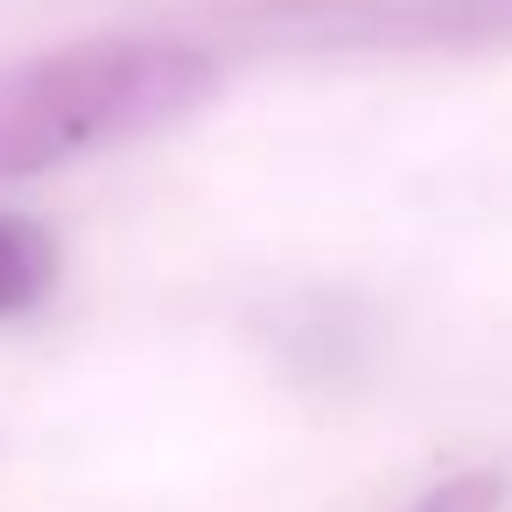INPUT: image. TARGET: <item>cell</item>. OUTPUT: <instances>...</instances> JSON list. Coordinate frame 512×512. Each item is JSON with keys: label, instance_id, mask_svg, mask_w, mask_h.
<instances>
[{"label": "cell", "instance_id": "obj_2", "mask_svg": "<svg viewBox=\"0 0 512 512\" xmlns=\"http://www.w3.org/2000/svg\"><path fill=\"white\" fill-rule=\"evenodd\" d=\"M57 274H64L57 232L22 211H0V323L36 316L57 295Z\"/></svg>", "mask_w": 512, "mask_h": 512}, {"label": "cell", "instance_id": "obj_1", "mask_svg": "<svg viewBox=\"0 0 512 512\" xmlns=\"http://www.w3.org/2000/svg\"><path fill=\"white\" fill-rule=\"evenodd\" d=\"M218 57L176 36H99L0 71V183L148 141L218 99Z\"/></svg>", "mask_w": 512, "mask_h": 512}, {"label": "cell", "instance_id": "obj_3", "mask_svg": "<svg viewBox=\"0 0 512 512\" xmlns=\"http://www.w3.org/2000/svg\"><path fill=\"white\" fill-rule=\"evenodd\" d=\"M505 498H512L505 470H456V477L428 484V491H421L414 505H400V512H505Z\"/></svg>", "mask_w": 512, "mask_h": 512}]
</instances>
